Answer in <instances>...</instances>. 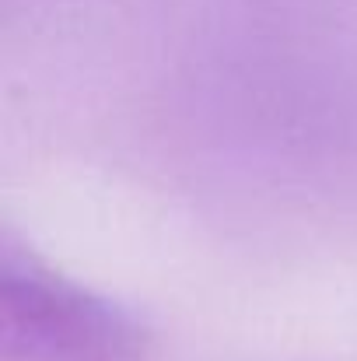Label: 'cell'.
Listing matches in <instances>:
<instances>
[{
	"instance_id": "cell-1",
	"label": "cell",
	"mask_w": 357,
	"mask_h": 361,
	"mask_svg": "<svg viewBox=\"0 0 357 361\" xmlns=\"http://www.w3.org/2000/svg\"><path fill=\"white\" fill-rule=\"evenodd\" d=\"M0 348L7 361H140L147 337L116 302L7 249L0 263Z\"/></svg>"
}]
</instances>
